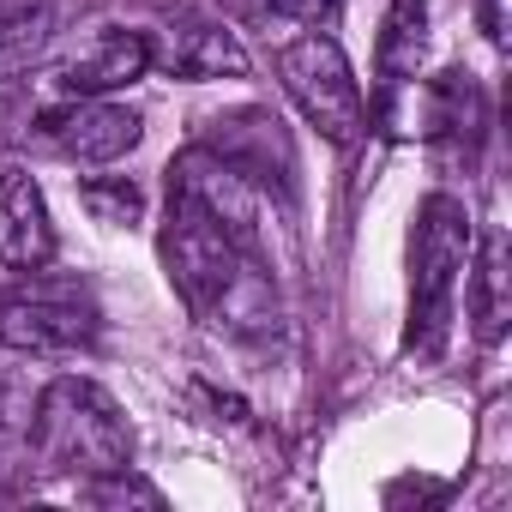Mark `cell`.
<instances>
[{
    "instance_id": "2",
    "label": "cell",
    "mask_w": 512,
    "mask_h": 512,
    "mask_svg": "<svg viewBox=\"0 0 512 512\" xmlns=\"http://www.w3.org/2000/svg\"><path fill=\"white\" fill-rule=\"evenodd\" d=\"M31 446H37L43 470H61V476H103L133 458L121 404L97 380H79V374L43 386V398L31 410Z\"/></svg>"
},
{
    "instance_id": "11",
    "label": "cell",
    "mask_w": 512,
    "mask_h": 512,
    "mask_svg": "<svg viewBox=\"0 0 512 512\" xmlns=\"http://www.w3.org/2000/svg\"><path fill=\"white\" fill-rule=\"evenodd\" d=\"M145 73H151V37L115 31V37H103L97 49H85L79 61H67L61 91H67V97H109V91H127V85L145 79Z\"/></svg>"
},
{
    "instance_id": "1",
    "label": "cell",
    "mask_w": 512,
    "mask_h": 512,
    "mask_svg": "<svg viewBox=\"0 0 512 512\" xmlns=\"http://www.w3.org/2000/svg\"><path fill=\"white\" fill-rule=\"evenodd\" d=\"M163 266L175 296L187 302L193 320L205 326H229V332H260L278 320V296L260 278L253 247H241L223 223H211L199 205L169 199V223H163Z\"/></svg>"
},
{
    "instance_id": "14",
    "label": "cell",
    "mask_w": 512,
    "mask_h": 512,
    "mask_svg": "<svg viewBox=\"0 0 512 512\" xmlns=\"http://www.w3.org/2000/svg\"><path fill=\"white\" fill-rule=\"evenodd\" d=\"M422 43H428V7H422V0H392V13H386V37H380V67H386L392 79L416 73Z\"/></svg>"
},
{
    "instance_id": "5",
    "label": "cell",
    "mask_w": 512,
    "mask_h": 512,
    "mask_svg": "<svg viewBox=\"0 0 512 512\" xmlns=\"http://www.w3.org/2000/svg\"><path fill=\"white\" fill-rule=\"evenodd\" d=\"M97 338V308L85 290L67 284H37L0 302V344L25 356H67Z\"/></svg>"
},
{
    "instance_id": "15",
    "label": "cell",
    "mask_w": 512,
    "mask_h": 512,
    "mask_svg": "<svg viewBox=\"0 0 512 512\" xmlns=\"http://www.w3.org/2000/svg\"><path fill=\"white\" fill-rule=\"evenodd\" d=\"M85 500H91V506H151V512L163 506V494H157L151 482H139L127 464H121V470H103V476H91Z\"/></svg>"
},
{
    "instance_id": "3",
    "label": "cell",
    "mask_w": 512,
    "mask_h": 512,
    "mask_svg": "<svg viewBox=\"0 0 512 512\" xmlns=\"http://www.w3.org/2000/svg\"><path fill=\"white\" fill-rule=\"evenodd\" d=\"M470 211L452 193L422 199L416 217V247H410V350L434 356L446 326H452V296L470 266Z\"/></svg>"
},
{
    "instance_id": "18",
    "label": "cell",
    "mask_w": 512,
    "mask_h": 512,
    "mask_svg": "<svg viewBox=\"0 0 512 512\" xmlns=\"http://www.w3.org/2000/svg\"><path fill=\"white\" fill-rule=\"evenodd\" d=\"M266 7L284 13V19H296V25H320L332 13V0H266Z\"/></svg>"
},
{
    "instance_id": "13",
    "label": "cell",
    "mask_w": 512,
    "mask_h": 512,
    "mask_svg": "<svg viewBox=\"0 0 512 512\" xmlns=\"http://www.w3.org/2000/svg\"><path fill=\"white\" fill-rule=\"evenodd\" d=\"M49 31H55V7H49V0H0V79L25 73L43 55Z\"/></svg>"
},
{
    "instance_id": "6",
    "label": "cell",
    "mask_w": 512,
    "mask_h": 512,
    "mask_svg": "<svg viewBox=\"0 0 512 512\" xmlns=\"http://www.w3.org/2000/svg\"><path fill=\"white\" fill-rule=\"evenodd\" d=\"M169 199L199 205L211 223H223L241 247H253V223H260V187H253L241 169H229L217 151L193 145L169 163Z\"/></svg>"
},
{
    "instance_id": "10",
    "label": "cell",
    "mask_w": 512,
    "mask_h": 512,
    "mask_svg": "<svg viewBox=\"0 0 512 512\" xmlns=\"http://www.w3.org/2000/svg\"><path fill=\"white\" fill-rule=\"evenodd\" d=\"M49 139L73 157V163H115L139 145V115L121 103H73L49 115Z\"/></svg>"
},
{
    "instance_id": "8",
    "label": "cell",
    "mask_w": 512,
    "mask_h": 512,
    "mask_svg": "<svg viewBox=\"0 0 512 512\" xmlns=\"http://www.w3.org/2000/svg\"><path fill=\"white\" fill-rule=\"evenodd\" d=\"M151 67H163L169 79H241L247 73V55H241V43L223 25L193 19V13H175L151 37Z\"/></svg>"
},
{
    "instance_id": "19",
    "label": "cell",
    "mask_w": 512,
    "mask_h": 512,
    "mask_svg": "<svg viewBox=\"0 0 512 512\" xmlns=\"http://www.w3.org/2000/svg\"><path fill=\"white\" fill-rule=\"evenodd\" d=\"M482 31H488V43H506V0H482Z\"/></svg>"
},
{
    "instance_id": "16",
    "label": "cell",
    "mask_w": 512,
    "mask_h": 512,
    "mask_svg": "<svg viewBox=\"0 0 512 512\" xmlns=\"http://www.w3.org/2000/svg\"><path fill=\"white\" fill-rule=\"evenodd\" d=\"M85 205H91L97 223H133L145 199H139L133 181H85Z\"/></svg>"
},
{
    "instance_id": "9",
    "label": "cell",
    "mask_w": 512,
    "mask_h": 512,
    "mask_svg": "<svg viewBox=\"0 0 512 512\" xmlns=\"http://www.w3.org/2000/svg\"><path fill=\"white\" fill-rule=\"evenodd\" d=\"M55 260V223L31 175H0V266L43 272Z\"/></svg>"
},
{
    "instance_id": "17",
    "label": "cell",
    "mask_w": 512,
    "mask_h": 512,
    "mask_svg": "<svg viewBox=\"0 0 512 512\" xmlns=\"http://www.w3.org/2000/svg\"><path fill=\"white\" fill-rule=\"evenodd\" d=\"M25 476H31V464L13 452V446H0V500H13V494H25Z\"/></svg>"
},
{
    "instance_id": "12",
    "label": "cell",
    "mask_w": 512,
    "mask_h": 512,
    "mask_svg": "<svg viewBox=\"0 0 512 512\" xmlns=\"http://www.w3.org/2000/svg\"><path fill=\"white\" fill-rule=\"evenodd\" d=\"M464 272H470V320H476V338L482 344H500L506 338V320H512V272H506V235L500 229L482 235L476 260Z\"/></svg>"
},
{
    "instance_id": "7",
    "label": "cell",
    "mask_w": 512,
    "mask_h": 512,
    "mask_svg": "<svg viewBox=\"0 0 512 512\" xmlns=\"http://www.w3.org/2000/svg\"><path fill=\"white\" fill-rule=\"evenodd\" d=\"M205 151H217L229 169H241L253 187H272V193H290V175H296V151H290V133L272 109H229V115H211L205 127Z\"/></svg>"
},
{
    "instance_id": "4",
    "label": "cell",
    "mask_w": 512,
    "mask_h": 512,
    "mask_svg": "<svg viewBox=\"0 0 512 512\" xmlns=\"http://www.w3.org/2000/svg\"><path fill=\"white\" fill-rule=\"evenodd\" d=\"M278 79L284 91L296 97V109L332 139V145H356L368 133V103H362V85L344 61V49L320 31L296 37L278 49Z\"/></svg>"
}]
</instances>
